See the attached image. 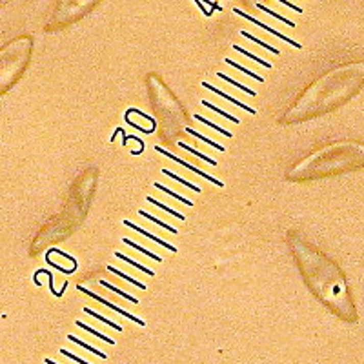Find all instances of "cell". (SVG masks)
<instances>
[{"label": "cell", "instance_id": "5bb4252c", "mask_svg": "<svg viewBox=\"0 0 364 364\" xmlns=\"http://www.w3.org/2000/svg\"><path fill=\"white\" fill-rule=\"evenodd\" d=\"M77 326L79 328H82V330H86L88 333H91V335H95V337H99V339H102L104 343H108V344H115V341L111 339V337H106L104 333H99L96 330H93L91 326H88V324H84V323H80V321H77Z\"/></svg>", "mask_w": 364, "mask_h": 364}, {"label": "cell", "instance_id": "f546056e", "mask_svg": "<svg viewBox=\"0 0 364 364\" xmlns=\"http://www.w3.org/2000/svg\"><path fill=\"white\" fill-rule=\"evenodd\" d=\"M62 355L69 357V359H71V360H77V362H80V364H86V360H84V359H80V357H77V355H73V353L66 352V350H62Z\"/></svg>", "mask_w": 364, "mask_h": 364}, {"label": "cell", "instance_id": "ffe728a7", "mask_svg": "<svg viewBox=\"0 0 364 364\" xmlns=\"http://www.w3.org/2000/svg\"><path fill=\"white\" fill-rule=\"evenodd\" d=\"M146 201H148V202H151V204H155L157 208H160V209H164V211H167V213L173 215V217H177V219H179V221H184V215L179 213V211H175V209H172V208H167V206H164L162 202H157L153 197H146Z\"/></svg>", "mask_w": 364, "mask_h": 364}, {"label": "cell", "instance_id": "277c9868", "mask_svg": "<svg viewBox=\"0 0 364 364\" xmlns=\"http://www.w3.org/2000/svg\"><path fill=\"white\" fill-rule=\"evenodd\" d=\"M33 55V37L20 35L0 47V96L22 79Z\"/></svg>", "mask_w": 364, "mask_h": 364}, {"label": "cell", "instance_id": "d6986e66", "mask_svg": "<svg viewBox=\"0 0 364 364\" xmlns=\"http://www.w3.org/2000/svg\"><path fill=\"white\" fill-rule=\"evenodd\" d=\"M257 8L260 9V11H264V13H268V15H272V17H275L277 20H281V22H284L286 26H289V28H293L295 26V22H292L289 18H286V17H281L279 13H275V11H272V9L268 8V6H262V4H257Z\"/></svg>", "mask_w": 364, "mask_h": 364}, {"label": "cell", "instance_id": "2e32d148", "mask_svg": "<svg viewBox=\"0 0 364 364\" xmlns=\"http://www.w3.org/2000/svg\"><path fill=\"white\" fill-rule=\"evenodd\" d=\"M180 148H182V150H186V151H189V153H191V155H197L199 159H202V160H206V162L208 164H211V166H217V160H213V159H209L208 155H204V153H201V151H197V150H193L191 146H188V144H184V142H180L179 144Z\"/></svg>", "mask_w": 364, "mask_h": 364}, {"label": "cell", "instance_id": "52a82bcc", "mask_svg": "<svg viewBox=\"0 0 364 364\" xmlns=\"http://www.w3.org/2000/svg\"><path fill=\"white\" fill-rule=\"evenodd\" d=\"M235 11V15H239V17H242V18H246V20H250L251 24H255V26H259V28H262L264 31H268V33H272V35H275L277 38H282L284 42H288V44H292V46H295V47H301V44L299 42H295V40H292L289 37H284L282 33H279V31H275V30H272L270 26H266L264 22H260V20H257V18H253L251 15H248V13H244V11H240V9H237L235 8L233 9Z\"/></svg>", "mask_w": 364, "mask_h": 364}, {"label": "cell", "instance_id": "ac0fdd59", "mask_svg": "<svg viewBox=\"0 0 364 364\" xmlns=\"http://www.w3.org/2000/svg\"><path fill=\"white\" fill-rule=\"evenodd\" d=\"M115 257H118V259H120V260H126V262H130L131 266H135V268H137V270H140V272L148 273V275H155V272H153V270H148V268H144L142 264H138V262H135V260L128 259V257H126L124 253H120V251H115Z\"/></svg>", "mask_w": 364, "mask_h": 364}, {"label": "cell", "instance_id": "9c48e42d", "mask_svg": "<svg viewBox=\"0 0 364 364\" xmlns=\"http://www.w3.org/2000/svg\"><path fill=\"white\" fill-rule=\"evenodd\" d=\"M202 86H204V88H208L209 91L217 93V95H219V96H222V99H226V101H230L231 104H237V106H239V108H242L244 111H248V113L255 115V109H253V108H250V106L242 104V102H240V101H237V99H233V96H231V95H228V93H222L221 89H217V88H215V86H211V84H208V82H202Z\"/></svg>", "mask_w": 364, "mask_h": 364}, {"label": "cell", "instance_id": "6da1fadb", "mask_svg": "<svg viewBox=\"0 0 364 364\" xmlns=\"http://www.w3.org/2000/svg\"><path fill=\"white\" fill-rule=\"evenodd\" d=\"M295 253L302 277L308 282V288L317 295L321 302L330 308L337 317L346 323L357 321V308L353 304L350 286L341 268L323 251H319L311 244L304 242L295 235L289 240Z\"/></svg>", "mask_w": 364, "mask_h": 364}, {"label": "cell", "instance_id": "44dd1931", "mask_svg": "<svg viewBox=\"0 0 364 364\" xmlns=\"http://www.w3.org/2000/svg\"><path fill=\"white\" fill-rule=\"evenodd\" d=\"M138 213L142 215V217H146L148 221H151V222H155V224H159L160 228H166L167 231H172V233H177V230L173 226H169V224H166V222H162V221H159L157 217H153V215H150L148 211H144V209H138Z\"/></svg>", "mask_w": 364, "mask_h": 364}, {"label": "cell", "instance_id": "484cf974", "mask_svg": "<svg viewBox=\"0 0 364 364\" xmlns=\"http://www.w3.org/2000/svg\"><path fill=\"white\" fill-rule=\"evenodd\" d=\"M84 313H88V315H93V317H96L99 321H102V323H106L108 326H111L113 330H117V331H122V326H118V324H115V323H111L109 319H106V317H102V315H99L96 311H91L89 308H84Z\"/></svg>", "mask_w": 364, "mask_h": 364}, {"label": "cell", "instance_id": "5b68a950", "mask_svg": "<svg viewBox=\"0 0 364 364\" xmlns=\"http://www.w3.org/2000/svg\"><path fill=\"white\" fill-rule=\"evenodd\" d=\"M102 0H57L50 18H47L44 30L46 31H59L67 26L75 24L80 18L93 11Z\"/></svg>", "mask_w": 364, "mask_h": 364}, {"label": "cell", "instance_id": "83f0119b", "mask_svg": "<svg viewBox=\"0 0 364 364\" xmlns=\"http://www.w3.org/2000/svg\"><path fill=\"white\" fill-rule=\"evenodd\" d=\"M155 188H159V189H162L164 193H167L169 197H173V199H179V201H182L184 204H188V206H191V201H188L186 197H182V195H179V193H175V191H172V189H167V188H164L160 182H155Z\"/></svg>", "mask_w": 364, "mask_h": 364}, {"label": "cell", "instance_id": "cb8c5ba5", "mask_svg": "<svg viewBox=\"0 0 364 364\" xmlns=\"http://www.w3.org/2000/svg\"><path fill=\"white\" fill-rule=\"evenodd\" d=\"M226 64H230V66H233L235 69H240L242 73H246V75H250L253 80H257V82H264L262 80V77L260 75H257V73H253V71H250V69H246V67H242L240 64H237V62H233V60H230V59H226Z\"/></svg>", "mask_w": 364, "mask_h": 364}, {"label": "cell", "instance_id": "9a60e30c", "mask_svg": "<svg viewBox=\"0 0 364 364\" xmlns=\"http://www.w3.org/2000/svg\"><path fill=\"white\" fill-rule=\"evenodd\" d=\"M202 106H206V108H208V109H213L215 113L222 115V117H224V118H228V120L235 122V124H239V122H240V120H239V118H237V117H233V115L226 113V111H224V109L217 108V106H213V104H211V102H208V101H202Z\"/></svg>", "mask_w": 364, "mask_h": 364}, {"label": "cell", "instance_id": "e0dca14e", "mask_svg": "<svg viewBox=\"0 0 364 364\" xmlns=\"http://www.w3.org/2000/svg\"><path fill=\"white\" fill-rule=\"evenodd\" d=\"M217 77L219 79H222V80H226V82H230L231 86H235V88H239V89H242V91H246L250 96H253L255 95V91L253 89H250V88H246V86H242V84H239L235 79H231V77H228V75H224V73H217Z\"/></svg>", "mask_w": 364, "mask_h": 364}, {"label": "cell", "instance_id": "3957f363", "mask_svg": "<svg viewBox=\"0 0 364 364\" xmlns=\"http://www.w3.org/2000/svg\"><path fill=\"white\" fill-rule=\"evenodd\" d=\"M364 167V142L359 140H339L321 150L313 151L310 157L302 159L297 166L288 172L292 180H313L323 177L341 175Z\"/></svg>", "mask_w": 364, "mask_h": 364}, {"label": "cell", "instance_id": "d4e9b609", "mask_svg": "<svg viewBox=\"0 0 364 364\" xmlns=\"http://www.w3.org/2000/svg\"><path fill=\"white\" fill-rule=\"evenodd\" d=\"M122 240H124V242H126V244H128V246H131V248H133V250H138V251H140V253H144V255H146V257H151V259H155V260H159V262H160V260H162V259H160V257H159V255H155V253H151V251L144 250V248H142V246H138V244H135V242H133V240H131V239H122Z\"/></svg>", "mask_w": 364, "mask_h": 364}, {"label": "cell", "instance_id": "7c38bea8", "mask_svg": "<svg viewBox=\"0 0 364 364\" xmlns=\"http://www.w3.org/2000/svg\"><path fill=\"white\" fill-rule=\"evenodd\" d=\"M67 339L71 341V343H75V344H79V346H82V348H86L88 352H91V353H95V355H99L101 359H108V355L106 353H102V352H99V350H95L93 346H89L88 343H84V341H80V339H77L75 335H67Z\"/></svg>", "mask_w": 364, "mask_h": 364}, {"label": "cell", "instance_id": "4316f807", "mask_svg": "<svg viewBox=\"0 0 364 364\" xmlns=\"http://www.w3.org/2000/svg\"><path fill=\"white\" fill-rule=\"evenodd\" d=\"M195 118H197L199 122H202V124H206V126H209V128H213L215 131H219V133H222L224 137H231V133L230 131H226V130H222L221 126H217V124H213V122H209L208 118H204L202 115H195Z\"/></svg>", "mask_w": 364, "mask_h": 364}, {"label": "cell", "instance_id": "1f68e13d", "mask_svg": "<svg viewBox=\"0 0 364 364\" xmlns=\"http://www.w3.org/2000/svg\"><path fill=\"white\" fill-rule=\"evenodd\" d=\"M0 2H2V0H0Z\"/></svg>", "mask_w": 364, "mask_h": 364}, {"label": "cell", "instance_id": "f1b7e54d", "mask_svg": "<svg viewBox=\"0 0 364 364\" xmlns=\"http://www.w3.org/2000/svg\"><path fill=\"white\" fill-rule=\"evenodd\" d=\"M101 286H104V288H109V289H113L115 293H118V295H120V297L128 299V301H130V302H135V304H137V302H138V299H133V297H131V295H128V293H126V292H120V289H118V288H115V286H111V284H109V282L101 281Z\"/></svg>", "mask_w": 364, "mask_h": 364}, {"label": "cell", "instance_id": "8fae6325", "mask_svg": "<svg viewBox=\"0 0 364 364\" xmlns=\"http://www.w3.org/2000/svg\"><path fill=\"white\" fill-rule=\"evenodd\" d=\"M186 131H188V133H191L193 137H197V138H201L202 142H208L209 146L211 148H215V150H219L221 151V153H224V151H226V148L222 146V144H217V142H213V140H211V138L209 137H204V135H201V133H197V131H193L191 128H186Z\"/></svg>", "mask_w": 364, "mask_h": 364}, {"label": "cell", "instance_id": "7402d4cb", "mask_svg": "<svg viewBox=\"0 0 364 364\" xmlns=\"http://www.w3.org/2000/svg\"><path fill=\"white\" fill-rule=\"evenodd\" d=\"M233 50H235V51H239V53H242V55H246L248 59L255 60V62H259L262 67H272V64H270V62H266V60L259 59V57H255V55H251L250 51H248V50H244V47H240V46H237V44H235V46H233Z\"/></svg>", "mask_w": 364, "mask_h": 364}, {"label": "cell", "instance_id": "ba28073f", "mask_svg": "<svg viewBox=\"0 0 364 364\" xmlns=\"http://www.w3.org/2000/svg\"><path fill=\"white\" fill-rule=\"evenodd\" d=\"M124 226H130L131 230H135V231H138V233H142L144 237H148L150 240H153V242H157V244H160V246H164L166 250H169V251H173L175 253L177 251V248L175 246H172V244H167L166 240H162V239H159V237H155V235H151L150 231H144L140 226H137V224H133V222H130V221H124Z\"/></svg>", "mask_w": 364, "mask_h": 364}, {"label": "cell", "instance_id": "7a4b0ae2", "mask_svg": "<svg viewBox=\"0 0 364 364\" xmlns=\"http://www.w3.org/2000/svg\"><path fill=\"white\" fill-rule=\"evenodd\" d=\"M364 88V60L344 64L319 77L286 113L284 122L319 117L341 108Z\"/></svg>", "mask_w": 364, "mask_h": 364}, {"label": "cell", "instance_id": "4fadbf2b", "mask_svg": "<svg viewBox=\"0 0 364 364\" xmlns=\"http://www.w3.org/2000/svg\"><path fill=\"white\" fill-rule=\"evenodd\" d=\"M108 270L111 273H115V275H118L120 279H124V281H128V282H131L133 286H137V288H140V289H146V284H142V282H138L137 279H131L130 275H126V273H120V270H117L115 266H108Z\"/></svg>", "mask_w": 364, "mask_h": 364}, {"label": "cell", "instance_id": "4dcf8cb0", "mask_svg": "<svg viewBox=\"0 0 364 364\" xmlns=\"http://www.w3.org/2000/svg\"><path fill=\"white\" fill-rule=\"evenodd\" d=\"M279 2H281V4H284V6H288L289 9H295V11H299V13L302 11V8H299V6H293L292 2H288V0H279Z\"/></svg>", "mask_w": 364, "mask_h": 364}, {"label": "cell", "instance_id": "30bf717a", "mask_svg": "<svg viewBox=\"0 0 364 364\" xmlns=\"http://www.w3.org/2000/svg\"><path fill=\"white\" fill-rule=\"evenodd\" d=\"M162 173H164V175H167V177H172L173 180H177V182H180V184H184L186 188L193 189V191H195V193H201V188H199V186H195V184H193V182H188V180H186V179H182V177L175 175V173L167 172L166 167H162Z\"/></svg>", "mask_w": 364, "mask_h": 364}, {"label": "cell", "instance_id": "8992f818", "mask_svg": "<svg viewBox=\"0 0 364 364\" xmlns=\"http://www.w3.org/2000/svg\"><path fill=\"white\" fill-rule=\"evenodd\" d=\"M79 289L82 293H86V295H89L91 299H95V301H99L101 304H104V306H108V308H111L113 311H117L118 315H124L126 319H130V321H133L135 324H138V326H146V323H144L142 319H138V317H135L133 313H128L126 310H122V308H118V306H115V304H111V302H108L106 299H102V297H99V295H95V293H91L89 289H86V288H82V286H79Z\"/></svg>", "mask_w": 364, "mask_h": 364}, {"label": "cell", "instance_id": "603a6c76", "mask_svg": "<svg viewBox=\"0 0 364 364\" xmlns=\"http://www.w3.org/2000/svg\"><path fill=\"white\" fill-rule=\"evenodd\" d=\"M240 35H242V37H246V38H250L251 42H257V44H259V46L266 47V51H272V53H275V55H279V53H281V51H277L273 46H270V44H266V42L259 40V38H257V37H253V35H251V33H248V31H240Z\"/></svg>", "mask_w": 364, "mask_h": 364}]
</instances>
